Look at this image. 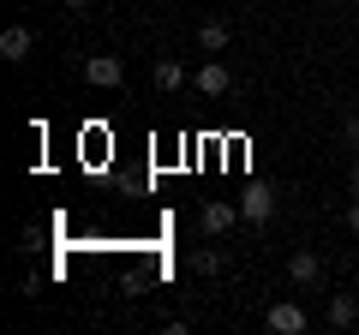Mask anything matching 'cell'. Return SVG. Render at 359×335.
Masks as SVG:
<instances>
[{"mask_svg":"<svg viewBox=\"0 0 359 335\" xmlns=\"http://www.w3.org/2000/svg\"><path fill=\"white\" fill-rule=\"evenodd\" d=\"M84 84L120 90V84H126V60H120V54H84Z\"/></svg>","mask_w":359,"mask_h":335,"instance_id":"6da1fadb","label":"cell"},{"mask_svg":"<svg viewBox=\"0 0 359 335\" xmlns=\"http://www.w3.org/2000/svg\"><path fill=\"white\" fill-rule=\"evenodd\" d=\"M233 221H245V216H240V204H233V198H210V204L198 210V228H204L210 240H222V233H233Z\"/></svg>","mask_w":359,"mask_h":335,"instance_id":"7a4b0ae2","label":"cell"},{"mask_svg":"<svg viewBox=\"0 0 359 335\" xmlns=\"http://www.w3.org/2000/svg\"><path fill=\"white\" fill-rule=\"evenodd\" d=\"M276 186H245V198H240V216L252 221V228H264V221H276Z\"/></svg>","mask_w":359,"mask_h":335,"instance_id":"3957f363","label":"cell"},{"mask_svg":"<svg viewBox=\"0 0 359 335\" xmlns=\"http://www.w3.org/2000/svg\"><path fill=\"white\" fill-rule=\"evenodd\" d=\"M264 323L276 335H306L311 329V317H306V306H294V299H276V306L264 311Z\"/></svg>","mask_w":359,"mask_h":335,"instance_id":"277c9868","label":"cell"},{"mask_svg":"<svg viewBox=\"0 0 359 335\" xmlns=\"http://www.w3.org/2000/svg\"><path fill=\"white\" fill-rule=\"evenodd\" d=\"M192 84H198L204 96H228V90H233V72H228V60H216V54H210V60L192 72Z\"/></svg>","mask_w":359,"mask_h":335,"instance_id":"5b68a950","label":"cell"},{"mask_svg":"<svg viewBox=\"0 0 359 335\" xmlns=\"http://www.w3.org/2000/svg\"><path fill=\"white\" fill-rule=\"evenodd\" d=\"M287 282L294 287H318L323 282V258L318 252H294V258H287Z\"/></svg>","mask_w":359,"mask_h":335,"instance_id":"8992f818","label":"cell"},{"mask_svg":"<svg viewBox=\"0 0 359 335\" xmlns=\"http://www.w3.org/2000/svg\"><path fill=\"white\" fill-rule=\"evenodd\" d=\"M30 42H36V36H30L25 25H6V30H0V60H6V66L30 60Z\"/></svg>","mask_w":359,"mask_h":335,"instance_id":"52a82bcc","label":"cell"},{"mask_svg":"<svg viewBox=\"0 0 359 335\" xmlns=\"http://www.w3.org/2000/svg\"><path fill=\"white\" fill-rule=\"evenodd\" d=\"M323 323H330V329H353L359 323V294H335L330 306H323Z\"/></svg>","mask_w":359,"mask_h":335,"instance_id":"ba28073f","label":"cell"},{"mask_svg":"<svg viewBox=\"0 0 359 335\" xmlns=\"http://www.w3.org/2000/svg\"><path fill=\"white\" fill-rule=\"evenodd\" d=\"M150 84H156V90H162V96H174L180 84H186V66H180L174 54H162V60L150 66Z\"/></svg>","mask_w":359,"mask_h":335,"instance_id":"9c48e42d","label":"cell"},{"mask_svg":"<svg viewBox=\"0 0 359 335\" xmlns=\"http://www.w3.org/2000/svg\"><path fill=\"white\" fill-rule=\"evenodd\" d=\"M228 42H233V30L222 25V18H204V25H198V48L204 54H228Z\"/></svg>","mask_w":359,"mask_h":335,"instance_id":"30bf717a","label":"cell"},{"mask_svg":"<svg viewBox=\"0 0 359 335\" xmlns=\"http://www.w3.org/2000/svg\"><path fill=\"white\" fill-rule=\"evenodd\" d=\"M192 270L198 275H222V252H210V245H204V252H192Z\"/></svg>","mask_w":359,"mask_h":335,"instance_id":"8fae6325","label":"cell"},{"mask_svg":"<svg viewBox=\"0 0 359 335\" xmlns=\"http://www.w3.org/2000/svg\"><path fill=\"white\" fill-rule=\"evenodd\" d=\"M341 138H347V144L359 150V114H347V120H341Z\"/></svg>","mask_w":359,"mask_h":335,"instance_id":"7c38bea8","label":"cell"},{"mask_svg":"<svg viewBox=\"0 0 359 335\" xmlns=\"http://www.w3.org/2000/svg\"><path fill=\"white\" fill-rule=\"evenodd\" d=\"M347 228L359 233V192H353V204H347Z\"/></svg>","mask_w":359,"mask_h":335,"instance_id":"4fadbf2b","label":"cell"},{"mask_svg":"<svg viewBox=\"0 0 359 335\" xmlns=\"http://www.w3.org/2000/svg\"><path fill=\"white\" fill-rule=\"evenodd\" d=\"M347 186H353V192H359V162H353V174H347Z\"/></svg>","mask_w":359,"mask_h":335,"instance_id":"5bb4252c","label":"cell"},{"mask_svg":"<svg viewBox=\"0 0 359 335\" xmlns=\"http://www.w3.org/2000/svg\"><path fill=\"white\" fill-rule=\"evenodd\" d=\"M66 6H96V0H66Z\"/></svg>","mask_w":359,"mask_h":335,"instance_id":"9a60e30c","label":"cell"}]
</instances>
